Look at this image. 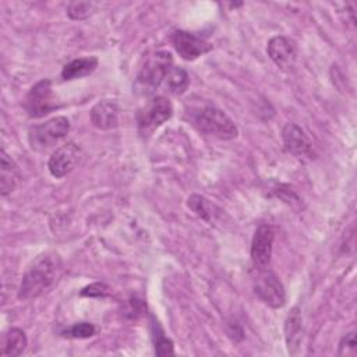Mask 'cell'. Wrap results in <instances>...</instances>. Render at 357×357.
<instances>
[{
    "mask_svg": "<svg viewBox=\"0 0 357 357\" xmlns=\"http://www.w3.org/2000/svg\"><path fill=\"white\" fill-rule=\"evenodd\" d=\"M187 205L198 218L205 222H212L218 212H220L209 199L198 194H192L191 197H188Z\"/></svg>",
    "mask_w": 357,
    "mask_h": 357,
    "instance_id": "ac0fdd59",
    "label": "cell"
},
{
    "mask_svg": "<svg viewBox=\"0 0 357 357\" xmlns=\"http://www.w3.org/2000/svg\"><path fill=\"white\" fill-rule=\"evenodd\" d=\"M192 121L198 131L219 139H233L238 134L234 121L222 109L213 105H208L199 109L194 114Z\"/></svg>",
    "mask_w": 357,
    "mask_h": 357,
    "instance_id": "3957f363",
    "label": "cell"
},
{
    "mask_svg": "<svg viewBox=\"0 0 357 357\" xmlns=\"http://www.w3.org/2000/svg\"><path fill=\"white\" fill-rule=\"evenodd\" d=\"M266 53L271 60L280 68L289 70L293 67L297 57L296 43L283 35H276L268 40Z\"/></svg>",
    "mask_w": 357,
    "mask_h": 357,
    "instance_id": "8fae6325",
    "label": "cell"
},
{
    "mask_svg": "<svg viewBox=\"0 0 357 357\" xmlns=\"http://www.w3.org/2000/svg\"><path fill=\"white\" fill-rule=\"evenodd\" d=\"M110 291V287L105 283L96 282V283H91L89 286H85L81 291L79 296L82 297H93V298H99V297H106Z\"/></svg>",
    "mask_w": 357,
    "mask_h": 357,
    "instance_id": "603a6c76",
    "label": "cell"
},
{
    "mask_svg": "<svg viewBox=\"0 0 357 357\" xmlns=\"http://www.w3.org/2000/svg\"><path fill=\"white\" fill-rule=\"evenodd\" d=\"M173 114L172 102L162 95L151 98L137 113L138 130L141 132H149L160 127Z\"/></svg>",
    "mask_w": 357,
    "mask_h": 357,
    "instance_id": "8992f818",
    "label": "cell"
},
{
    "mask_svg": "<svg viewBox=\"0 0 357 357\" xmlns=\"http://www.w3.org/2000/svg\"><path fill=\"white\" fill-rule=\"evenodd\" d=\"M152 337H153V344H155V353L160 357L163 356H172L174 354L173 350V342L165 336L162 328L159 326L158 322L152 318Z\"/></svg>",
    "mask_w": 357,
    "mask_h": 357,
    "instance_id": "ffe728a7",
    "label": "cell"
},
{
    "mask_svg": "<svg viewBox=\"0 0 357 357\" xmlns=\"http://www.w3.org/2000/svg\"><path fill=\"white\" fill-rule=\"evenodd\" d=\"M98 63H99L98 59L93 56L74 59L63 67L61 77L66 81H71V79H78V78L91 75L96 70Z\"/></svg>",
    "mask_w": 357,
    "mask_h": 357,
    "instance_id": "9a60e30c",
    "label": "cell"
},
{
    "mask_svg": "<svg viewBox=\"0 0 357 357\" xmlns=\"http://www.w3.org/2000/svg\"><path fill=\"white\" fill-rule=\"evenodd\" d=\"M188 84H190L188 73L181 67L173 66L165 78L166 89L174 95H181L183 92H185V89L188 88Z\"/></svg>",
    "mask_w": 357,
    "mask_h": 357,
    "instance_id": "d6986e66",
    "label": "cell"
},
{
    "mask_svg": "<svg viewBox=\"0 0 357 357\" xmlns=\"http://www.w3.org/2000/svg\"><path fill=\"white\" fill-rule=\"evenodd\" d=\"M130 304V312H132V317H137V315H141L145 310V304L142 303V300H137V298H131L128 301Z\"/></svg>",
    "mask_w": 357,
    "mask_h": 357,
    "instance_id": "d4e9b609",
    "label": "cell"
},
{
    "mask_svg": "<svg viewBox=\"0 0 357 357\" xmlns=\"http://www.w3.org/2000/svg\"><path fill=\"white\" fill-rule=\"evenodd\" d=\"M172 43L178 56L187 61H192L199 56L212 50V45L195 33L177 29L172 35Z\"/></svg>",
    "mask_w": 357,
    "mask_h": 357,
    "instance_id": "ba28073f",
    "label": "cell"
},
{
    "mask_svg": "<svg viewBox=\"0 0 357 357\" xmlns=\"http://www.w3.org/2000/svg\"><path fill=\"white\" fill-rule=\"evenodd\" d=\"M339 356H354L356 354V336L354 332L346 333L339 342Z\"/></svg>",
    "mask_w": 357,
    "mask_h": 357,
    "instance_id": "cb8c5ba5",
    "label": "cell"
},
{
    "mask_svg": "<svg viewBox=\"0 0 357 357\" xmlns=\"http://www.w3.org/2000/svg\"><path fill=\"white\" fill-rule=\"evenodd\" d=\"M119 105L114 100L103 99L93 105L89 117L91 123L99 130H112L119 126Z\"/></svg>",
    "mask_w": 357,
    "mask_h": 357,
    "instance_id": "4fadbf2b",
    "label": "cell"
},
{
    "mask_svg": "<svg viewBox=\"0 0 357 357\" xmlns=\"http://www.w3.org/2000/svg\"><path fill=\"white\" fill-rule=\"evenodd\" d=\"M301 315H300V310L297 307H294L290 314L286 318L284 322V336H286V344L289 349V353L294 354L296 349L298 347L300 342H301Z\"/></svg>",
    "mask_w": 357,
    "mask_h": 357,
    "instance_id": "e0dca14e",
    "label": "cell"
},
{
    "mask_svg": "<svg viewBox=\"0 0 357 357\" xmlns=\"http://www.w3.org/2000/svg\"><path fill=\"white\" fill-rule=\"evenodd\" d=\"M28 344L25 332L20 328H10L1 339V356L17 357L24 353Z\"/></svg>",
    "mask_w": 357,
    "mask_h": 357,
    "instance_id": "2e32d148",
    "label": "cell"
},
{
    "mask_svg": "<svg viewBox=\"0 0 357 357\" xmlns=\"http://www.w3.org/2000/svg\"><path fill=\"white\" fill-rule=\"evenodd\" d=\"M93 3L89 1H71L67 6V14L71 20L81 21L88 18L93 13Z\"/></svg>",
    "mask_w": 357,
    "mask_h": 357,
    "instance_id": "7402d4cb",
    "label": "cell"
},
{
    "mask_svg": "<svg viewBox=\"0 0 357 357\" xmlns=\"http://www.w3.org/2000/svg\"><path fill=\"white\" fill-rule=\"evenodd\" d=\"M22 178L18 165L1 149L0 156V194L3 197L13 192Z\"/></svg>",
    "mask_w": 357,
    "mask_h": 357,
    "instance_id": "5bb4252c",
    "label": "cell"
},
{
    "mask_svg": "<svg viewBox=\"0 0 357 357\" xmlns=\"http://www.w3.org/2000/svg\"><path fill=\"white\" fill-rule=\"evenodd\" d=\"M24 107L28 116L32 119H39L53 112L57 107V105L54 100L52 81L43 78L38 81L35 85H32L25 96Z\"/></svg>",
    "mask_w": 357,
    "mask_h": 357,
    "instance_id": "52a82bcc",
    "label": "cell"
},
{
    "mask_svg": "<svg viewBox=\"0 0 357 357\" xmlns=\"http://www.w3.org/2000/svg\"><path fill=\"white\" fill-rule=\"evenodd\" d=\"M173 67V59L169 52H156L139 68L135 78V91L142 95H153L165 82V78Z\"/></svg>",
    "mask_w": 357,
    "mask_h": 357,
    "instance_id": "7a4b0ae2",
    "label": "cell"
},
{
    "mask_svg": "<svg viewBox=\"0 0 357 357\" xmlns=\"http://www.w3.org/2000/svg\"><path fill=\"white\" fill-rule=\"evenodd\" d=\"M275 231L269 225H259L251 243V261L255 269L268 268L272 257Z\"/></svg>",
    "mask_w": 357,
    "mask_h": 357,
    "instance_id": "30bf717a",
    "label": "cell"
},
{
    "mask_svg": "<svg viewBox=\"0 0 357 357\" xmlns=\"http://www.w3.org/2000/svg\"><path fill=\"white\" fill-rule=\"evenodd\" d=\"M70 131V121L64 116L53 117L42 124L32 126L28 131V142L33 151L43 152L54 146Z\"/></svg>",
    "mask_w": 357,
    "mask_h": 357,
    "instance_id": "277c9868",
    "label": "cell"
},
{
    "mask_svg": "<svg viewBox=\"0 0 357 357\" xmlns=\"http://www.w3.org/2000/svg\"><path fill=\"white\" fill-rule=\"evenodd\" d=\"M282 139L289 153L301 158L310 156L312 152V144L304 130L294 123H287L282 130Z\"/></svg>",
    "mask_w": 357,
    "mask_h": 357,
    "instance_id": "7c38bea8",
    "label": "cell"
},
{
    "mask_svg": "<svg viewBox=\"0 0 357 357\" xmlns=\"http://www.w3.org/2000/svg\"><path fill=\"white\" fill-rule=\"evenodd\" d=\"M81 156V149L74 142H67L60 145L53 151L47 160V169L50 174L56 178L67 176L78 163Z\"/></svg>",
    "mask_w": 357,
    "mask_h": 357,
    "instance_id": "9c48e42d",
    "label": "cell"
},
{
    "mask_svg": "<svg viewBox=\"0 0 357 357\" xmlns=\"http://www.w3.org/2000/svg\"><path fill=\"white\" fill-rule=\"evenodd\" d=\"M96 333V328L91 322H77L63 332L70 339H88Z\"/></svg>",
    "mask_w": 357,
    "mask_h": 357,
    "instance_id": "44dd1931",
    "label": "cell"
},
{
    "mask_svg": "<svg viewBox=\"0 0 357 357\" xmlns=\"http://www.w3.org/2000/svg\"><path fill=\"white\" fill-rule=\"evenodd\" d=\"M252 287L258 298L271 308H280L284 305V287L276 273L272 272L269 268L255 269L252 275Z\"/></svg>",
    "mask_w": 357,
    "mask_h": 357,
    "instance_id": "5b68a950",
    "label": "cell"
},
{
    "mask_svg": "<svg viewBox=\"0 0 357 357\" xmlns=\"http://www.w3.org/2000/svg\"><path fill=\"white\" fill-rule=\"evenodd\" d=\"M61 261L56 254H42L26 268L18 287L20 300H32L47 291L57 280Z\"/></svg>",
    "mask_w": 357,
    "mask_h": 357,
    "instance_id": "6da1fadb",
    "label": "cell"
}]
</instances>
